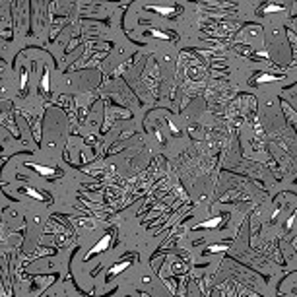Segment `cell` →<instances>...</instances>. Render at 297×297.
Instances as JSON below:
<instances>
[{"label":"cell","instance_id":"obj_6","mask_svg":"<svg viewBox=\"0 0 297 297\" xmlns=\"http://www.w3.org/2000/svg\"><path fill=\"white\" fill-rule=\"evenodd\" d=\"M224 249H225V247H221V245H217V247L214 245V247H208V251H210V252H216V251H224Z\"/></svg>","mask_w":297,"mask_h":297},{"label":"cell","instance_id":"obj_8","mask_svg":"<svg viewBox=\"0 0 297 297\" xmlns=\"http://www.w3.org/2000/svg\"><path fill=\"white\" fill-rule=\"evenodd\" d=\"M153 35L159 37V39H167V37H169V35H165V33H161V31H153Z\"/></svg>","mask_w":297,"mask_h":297},{"label":"cell","instance_id":"obj_1","mask_svg":"<svg viewBox=\"0 0 297 297\" xmlns=\"http://www.w3.org/2000/svg\"><path fill=\"white\" fill-rule=\"evenodd\" d=\"M109 241H111V237H109V235H105V237H103V239H101V241H99V243H97V245H95V247L91 249V252H89V254H88V256H91V254H97V252H101V251H103V249H105V247H107V245H109Z\"/></svg>","mask_w":297,"mask_h":297},{"label":"cell","instance_id":"obj_10","mask_svg":"<svg viewBox=\"0 0 297 297\" xmlns=\"http://www.w3.org/2000/svg\"><path fill=\"white\" fill-rule=\"evenodd\" d=\"M276 10H280V6H268L264 12H276Z\"/></svg>","mask_w":297,"mask_h":297},{"label":"cell","instance_id":"obj_3","mask_svg":"<svg viewBox=\"0 0 297 297\" xmlns=\"http://www.w3.org/2000/svg\"><path fill=\"white\" fill-rule=\"evenodd\" d=\"M31 167L33 169H37V171H39L41 175H47V177H49V175H52L55 171H52L51 167H41V165H35V163H31Z\"/></svg>","mask_w":297,"mask_h":297},{"label":"cell","instance_id":"obj_9","mask_svg":"<svg viewBox=\"0 0 297 297\" xmlns=\"http://www.w3.org/2000/svg\"><path fill=\"white\" fill-rule=\"evenodd\" d=\"M43 88L45 89L49 88V76H47V72H45V76H43Z\"/></svg>","mask_w":297,"mask_h":297},{"label":"cell","instance_id":"obj_4","mask_svg":"<svg viewBox=\"0 0 297 297\" xmlns=\"http://www.w3.org/2000/svg\"><path fill=\"white\" fill-rule=\"evenodd\" d=\"M153 10H156V12H161V14H175V12H177V10H173V8H153Z\"/></svg>","mask_w":297,"mask_h":297},{"label":"cell","instance_id":"obj_2","mask_svg":"<svg viewBox=\"0 0 297 297\" xmlns=\"http://www.w3.org/2000/svg\"><path fill=\"white\" fill-rule=\"evenodd\" d=\"M128 264H130V260H126V262H119V264H115V266H113V268H111V270H109V278H113V276H116V274H119V272H120V270H124L126 266H128Z\"/></svg>","mask_w":297,"mask_h":297},{"label":"cell","instance_id":"obj_5","mask_svg":"<svg viewBox=\"0 0 297 297\" xmlns=\"http://www.w3.org/2000/svg\"><path fill=\"white\" fill-rule=\"evenodd\" d=\"M27 194H31L33 198H37V200H43V194H39L37 190H33V188H27Z\"/></svg>","mask_w":297,"mask_h":297},{"label":"cell","instance_id":"obj_7","mask_svg":"<svg viewBox=\"0 0 297 297\" xmlns=\"http://www.w3.org/2000/svg\"><path fill=\"white\" fill-rule=\"evenodd\" d=\"M274 76H268V74H264V76H260V82H272Z\"/></svg>","mask_w":297,"mask_h":297}]
</instances>
